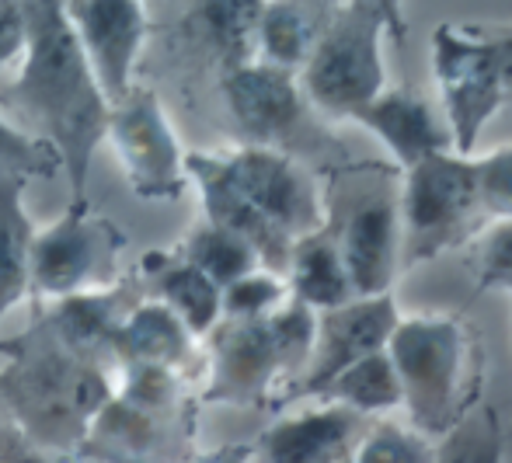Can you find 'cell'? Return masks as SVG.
<instances>
[{
  "label": "cell",
  "instance_id": "6da1fadb",
  "mask_svg": "<svg viewBox=\"0 0 512 463\" xmlns=\"http://www.w3.org/2000/svg\"><path fill=\"white\" fill-rule=\"evenodd\" d=\"M28 46L7 98L56 150L70 185V209H88V175L108 129V98L98 88L63 0H21Z\"/></svg>",
  "mask_w": 512,
  "mask_h": 463
},
{
  "label": "cell",
  "instance_id": "7a4b0ae2",
  "mask_svg": "<svg viewBox=\"0 0 512 463\" xmlns=\"http://www.w3.org/2000/svg\"><path fill=\"white\" fill-rule=\"evenodd\" d=\"M185 175L199 185L206 220L241 234L262 269L279 276L293 244L328 223L317 185L276 147L244 143L227 154H185Z\"/></svg>",
  "mask_w": 512,
  "mask_h": 463
},
{
  "label": "cell",
  "instance_id": "3957f363",
  "mask_svg": "<svg viewBox=\"0 0 512 463\" xmlns=\"http://www.w3.org/2000/svg\"><path fill=\"white\" fill-rule=\"evenodd\" d=\"M0 401L42 457L67 463L81 453L91 422L112 397V370L46 331L0 349Z\"/></svg>",
  "mask_w": 512,
  "mask_h": 463
},
{
  "label": "cell",
  "instance_id": "277c9868",
  "mask_svg": "<svg viewBox=\"0 0 512 463\" xmlns=\"http://www.w3.org/2000/svg\"><path fill=\"white\" fill-rule=\"evenodd\" d=\"M317 314L300 300H286L258 321H220L209 331V404H265L279 380L304 373L314 349Z\"/></svg>",
  "mask_w": 512,
  "mask_h": 463
},
{
  "label": "cell",
  "instance_id": "5b68a950",
  "mask_svg": "<svg viewBox=\"0 0 512 463\" xmlns=\"http://www.w3.org/2000/svg\"><path fill=\"white\" fill-rule=\"evenodd\" d=\"M387 356L401 383V408L422 436H446L471 411L464 401L474 366V335L453 314L398 317Z\"/></svg>",
  "mask_w": 512,
  "mask_h": 463
},
{
  "label": "cell",
  "instance_id": "8992f818",
  "mask_svg": "<svg viewBox=\"0 0 512 463\" xmlns=\"http://www.w3.org/2000/svg\"><path fill=\"white\" fill-rule=\"evenodd\" d=\"M398 220L401 269L425 265L478 237L488 220L474 188L471 157L446 150L408 168L398 192Z\"/></svg>",
  "mask_w": 512,
  "mask_h": 463
},
{
  "label": "cell",
  "instance_id": "52a82bcc",
  "mask_svg": "<svg viewBox=\"0 0 512 463\" xmlns=\"http://www.w3.org/2000/svg\"><path fill=\"white\" fill-rule=\"evenodd\" d=\"M380 39L384 21L356 0H342L297 74L304 101L331 119H352L370 105L387 88Z\"/></svg>",
  "mask_w": 512,
  "mask_h": 463
},
{
  "label": "cell",
  "instance_id": "ba28073f",
  "mask_svg": "<svg viewBox=\"0 0 512 463\" xmlns=\"http://www.w3.org/2000/svg\"><path fill=\"white\" fill-rule=\"evenodd\" d=\"M432 77L443 98V119L453 154L471 157L481 129L502 101L499 56L478 25H439L432 32Z\"/></svg>",
  "mask_w": 512,
  "mask_h": 463
},
{
  "label": "cell",
  "instance_id": "9c48e42d",
  "mask_svg": "<svg viewBox=\"0 0 512 463\" xmlns=\"http://www.w3.org/2000/svg\"><path fill=\"white\" fill-rule=\"evenodd\" d=\"M119 248L122 234L112 223L91 216V209H67V216L56 220L53 227L35 230L28 282L53 300L98 293L115 279Z\"/></svg>",
  "mask_w": 512,
  "mask_h": 463
},
{
  "label": "cell",
  "instance_id": "30bf717a",
  "mask_svg": "<svg viewBox=\"0 0 512 463\" xmlns=\"http://www.w3.org/2000/svg\"><path fill=\"white\" fill-rule=\"evenodd\" d=\"M105 140L115 147L133 195L150 202L185 192V154L154 88H133L108 112Z\"/></svg>",
  "mask_w": 512,
  "mask_h": 463
},
{
  "label": "cell",
  "instance_id": "8fae6325",
  "mask_svg": "<svg viewBox=\"0 0 512 463\" xmlns=\"http://www.w3.org/2000/svg\"><path fill=\"white\" fill-rule=\"evenodd\" d=\"M342 255L352 296L391 293L401 269V220L398 192L387 182L370 185L338 213V223L328 227Z\"/></svg>",
  "mask_w": 512,
  "mask_h": 463
},
{
  "label": "cell",
  "instance_id": "7c38bea8",
  "mask_svg": "<svg viewBox=\"0 0 512 463\" xmlns=\"http://www.w3.org/2000/svg\"><path fill=\"white\" fill-rule=\"evenodd\" d=\"M401 310L391 293L384 296H352L342 307L317 314L314 349L297 380V394L321 397L335 376H342L352 363L387 349Z\"/></svg>",
  "mask_w": 512,
  "mask_h": 463
},
{
  "label": "cell",
  "instance_id": "4fadbf2b",
  "mask_svg": "<svg viewBox=\"0 0 512 463\" xmlns=\"http://www.w3.org/2000/svg\"><path fill=\"white\" fill-rule=\"evenodd\" d=\"M63 4L98 88L108 105H115L136 88L133 70L150 28L143 0H63Z\"/></svg>",
  "mask_w": 512,
  "mask_h": 463
},
{
  "label": "cell",
  "instance_id": "5bb4252c",
  "mask_svg": "<svg viewBox=\"0 0 512 463\" xmlns=\"http://www.w3.org/2000/svg\"><path fill=\"white\" fill-rule=\"evenodd\" d=\"M223 101L251 147H276L290 140L304 119V91L297 74L255 60L223 70Z\"/></svg>",
  "mask_w": 512,
  "mask_h": 463
},
{
  "label": "cell",
  "instance_id": "9a60e30c",
  "mask_svg": "<svg viewBox=\"0 0 512 463\" xmlns=\"http://www.w3.org/2000/svg\"><path fill=\"white\" fill-rule=\"evenodd\" d=\"M363 432V418L342 404L324 401L321 408L279 418L251 446V463H345Z\"/></svg>",
  "mask_w": 512,
  "mask_h": 463
},
{
  "label": "cell",
  "instance_id": "2e32d148",
  "mask_svg": "<svg viewBox=\"0 0 512 463\" xmlns=\"http://www.w3.org/2000/svg\"><path fill=\"white\" fill-rule=\"evenodd\" d=\"M352 122L370 129L387 147V154L398 161L401 171L415 168L432 154L453 150L446 126H439L429 101L411 88H384L370 105L352 115Z\"/></svg>",
  "mask_w": 512,
  "mask_h": 463
},
{
  "label": "cell",
  "instance_id": "e0dca14e",
  "mask_svg": "<svg viewBox=\"0 0 512 463\" xmlns=\"http://www.w3.org/2000/svg\"><path fill=\"white\" fill-rule=\"evenodd\" d=\"M192 352H196V338L185 331V324L164 303L150 300L122 314V321L108 335L105 359L112 373L119 366H168L182 373Z\"/></svg>",
  "mask_w": 512,
  "mask_h": 463
},
{
  "label": "cell",
  "instance_id": "ac0fdd59",
  "mask_svg": "<svg viewBox=\"0 0 512 463\" xmlns=\"http://www.w3.org/2000/svg\"><path fill=\"white\" fill-rule=\"evenodd\" d=\"M338 7L342 0H265L258 25V60L300 74Z\"/></svg>",
  "mask_w": 512,
  "mask_h": 463
},
{
  "label": "cell",
  "instance_id": "d6986e66",
  "mask_svg": "<svg viewBox=\"0 0 512 463\" xmlns=\"http://www.w3.org/2000/svg\"><path fill=\"white\" fill-rule=\"evenodd\" d=\"M265 0H192L185 25L206 46L223 70L244 67L258 60V25Z\"/></svg>",
  "mask_w": 512,
  "mask_h": 463
},
{
  "label": "cell",
  "instance_id": "ffe728a7",
  "mask_svg": "<svg viewBox=\"0 0 512 463\" xmlns=\"http://www.w3.org/2000/svg\"><path fill=\"white\" fill-rule=\"evenodd\" d=\"M143 269L154 279L157 303H164L192 338H206L223 321V289L182 255H154Z\"/></svg>",
  "mask_w": 512,
  "mask_h": 463
},
{
  "label": "cell",
  "instance_id": "44dd1931",
  "mask_svg": "<svg viewBox=\"0 0 512 463\" xmlns=\"http://www.w3.org/2000/svg\"><path fill=\"white\" fill-rule=\"evenodd\" d=\"M283 279L290 286L293 300H300L314 314L342 307V303L352 300L349 276H345L342 255H338L328 223L321 230H314V234H307L304 241L293 244Z\"/></svg>",
  "mask_w": 512,
  "mask_h": 463
},
{
  "label": "cell",
  "instance_id": "7402d4cb",
  "mask_svg": "<svg viewBox=\"0 0 512 463\" xmlns=\"http://www.w3.org/2000/svg\"><path fill=\"white\" fill-rule=\"evenodd\" d=\"M28 178L0 171V317L11 314L28 296V255H32L35 223L25 209Z\"/></svg>",
  "mask_w": 512,
  "mask_h": 463
},
{
  "label": "cell",
  "instance_id": "603a6c76",
  "mask_svg": "<svg viewBox=\"0 0 512 463\" xmlns=\"http://www.w3.org/2000/svg\"><path fill=\"white\" fill-rule=\"evenodd\" d=\"M321 401L342 404V408L356 411L359 418L366 415H384V411L401 408V383L394 373V363L387 349L373 352V356L352 363L342 376L331 380V387L321 394Z\"/></svg>",
  "mask_w": 512,
  "mask_h": 463
},
{
  "label": "cell",
  "instance_id": "cb8c5ba5",
  "mask_svg": "<svg viewBox=\"0 0 512 463\" xmlns=\"http://www.w3.org/2000/svg\"><path fill=\"white\" fill-rule=\"evenodd\" d=\"M178 255L189 265H196L203 276H209L220 289H227L230 282L244 279L248 272L262 269L258 262V251L244 241L241 234L227 227H216V223L203 220L189 237H185L182 251Z\"/></svg>",
  "mask_w": 512,
  "mask_h": 463
},
{
  "label": "cell",
  "instance_id": "d4e9b609",
  "mask_svg": "<svg viewBox=\"0 0 512 463\" xmlns=\"http://www.w3.org/2000/svg\"><path fill=\"white\" fill-rule=\"evenodd\" d=\"M436 446L432 463H506V432L495 408L467 411Z\"/></svg>",
  "mask_w": 512,
  "mask_h": 463
},
{
  "label": "cell",
  "instance_id": "484cf974",
  "mask_svg": "<svg viewBox=\"0 0 512 463\" xmlns=\"http://www.w3.org/2000/svg\"><path fill=\"white\" fill-rule=\"evenodd\" d=\"M432 457H436V446L429 443V436L384 418L359 432L349 463H432Z\"/></svg>",
  "mask_w": 512,
  "mask_h": 463
},
{
  "label": "cell",
  "instance_id": "4316f807",
  "mask_svg": "<svg viewBox=\"0 0 512 463\" xmlns=\"http://www.w3.org/2000/svg\"><path fill=\"white\" fill-rule=\"evenodd\" d=\"M286 300H290L286 279L272 269H255L223 289V321H258Z\"/></svg>",
  "mask_w": 512,
  "mask_h": 463
},
{
  "label": "cell",
  "instance_id": "83f0119b",
  "mask_svg": "<svg viewBox=\"0 0 512 463\" xmlns=\"http://www.w3.org/2000/svg\"><path fill=\"white\" fill-rule=\"evenodd\" d=\"M0 171L21 178H53L60 171V157L42 136H32L0 115Z\"/></svg>",
  "mask_w": 512,
  "mask_h": 463
},
{
  "label": "cell",
  "instance_id": "f1b7e54d",
  "mask_svg": "<svg viewBox=\"0 0 512 463\" xmlns=\"http://www.w3.org/2000/svg\"><path fill=\"white\" fill-rule=\"evenodd\" d=\"M471 168L485 220H512V143L471 157Z\"/></svg>",
  "mask_w": 512,
  "mask_h": 463
},
{
  "label": "cell",
  "instance_id": "f546056e",
  "mask_svg": "<svg viewBox=\"0 0 512 463\" xmlns=\"http://www.w3.org/2000/svg\"><path fill=\"white\" fill-rule=\"evenodd\" d=\"M474 276H478V289L512 293V220H499L481 230L478 251H474Z\"/></svg>",
  "mask_w": 512,
  "mask_h": 463
},
{
  "label": "cell",
  "instance_id": "4dcf8cb0",
  "mask_svg": "<svg viewBox=\"0 0 512 463\" xmlns=\"http://www.w3.org/2000/svg\"><path fill=\"white\" fill-rule=\"evenodd\" d=\"M0 463H56L35 450L32 439L21 432V425L4 408V401H0Z\"/></svg>",
  "mask_w": 512,
  "mask_h": 463
},
{
  "label": "cell",
  "instance_id": "1f68e13d",
  "mask_svg": "<svg viewBox=\"0 0 512 463\" xmlns=\"http://www.w3.org/2000/svg\"><path fill=\"white\" fill-rule=\"evenodd\" d=\"M25 46H28V28H25V14H21V0L0 4V67L25 56Z\"/></svg>",
  "mask_w": 512,
  "mask_h": 463
},
{
  "label": "cell",
  "instance_id": "d6a6232c",
  "mask_svg": "<svg viewBox=\"0 0 512 463\" xmlns=\"http://www.w3.org/2000/svg\"><path fill=\"white\" fill-rule=\"evenodd\" d=\"M485 39L492 42L495 56H499V77H502V101L512 105V25H502V28H485Z\"/></svg>",
  "mask_w": 512,
  "mask_h": 463
},
{
  "label": "cell",
  "instance_id": "836d02e7",
  "mask_svg": "<svg viewBox=\"0 0 512 463\" xmlns=\"http://www.w3.org/2000/svg\"><path fill=\"white\" fill-rule=\"evenodd\" d=\"M356 4L370 7L380 21H384V32L391 35L398 46H405L408 39V18H405V0H356Z\"/></svg>",
  "mask_w": 512,
  "mask_h": 463
},
{
  "label": "cell",
  "instance_id": "e575fe53",
  "mask_svg": "<svg viewBox=\"0 0 512 463\" xmlns=\"http://www.w3.org/2000/svg\"><path fill=\"white\" fill-rule=\"evenodd\" d=\"M251 460H255V453H251L248 443H227L196 453V457H189L185 463H251Z\"/></svg>",
  "mask_w": 512,
  "mask_h": 463
},
{
  "label": "cell",
  "instance_id": "d590c367",
  "mask_svg": "<svg viewBox=\"0 0 512 463\" xmlns=\"http://www.w3.org/2000/svg\"><path fill=\"white\" fill-rule=\"evenodd\" d=\"M0 4H11V0H0Z\"/></svg>",
  "mask_w": 512,
  "mask_h": 463
},
{
  "label": "cell",
  "instance_id": "8d00e7d4",
  "mask_svg": "<svg viewBox=\"0 0 512 463\" xmlns=\"http://www.w3.org/2000/svg\"><path fill=\"white\" fill-rule=\"evenodd\" d=\"M345 463H349V460H345Z\"/></svg>",
  "mask_w": 512,
  "mask_h": 463
}]
</instances>
